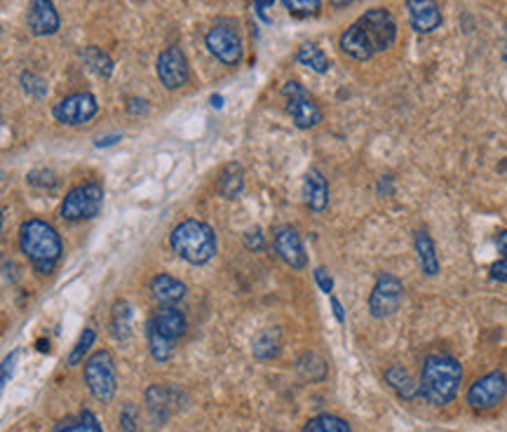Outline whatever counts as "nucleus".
Listing matches in <instances>:
<instances>
[{"mask_svg": "<svg viewBox=\"0 0 507 432\" xmlns=\"http://www.w3.org/2000/svg\"><path fill=\"white\" fill-rule=\"evenodd\" d=\"M394 41H397V19L386 7H374L343 31L339 45L350 59L367 61L393 48Z\"/></svg>", "mask_w": 507, "mask_h": 432, "instance_id": "f257e3e1", "label": "nucleus"}, {"mask_svg": "<svg viewBox=\"0 0 507 432\" xmlns=\"http://www.w3.org/2000/svg\"><path fill=\"white\" fill-rule=\"evenodd\" d=\"M463 366L451 355H433L423 362L418 395L430 406L451 405L461 390Z\"/></svg>", "mask_w": 507, "mask_h": 432, "instance_id": "f03ea898", "label": "nucleus"}, {"mask_svg": "<svg viewBox=\"0 0 507 432\" xmlns=\"http://www.w3.org/2000/svg\"><path fill=\"white\" fill-rule=\"evenodd\" d=\"M20 247L24 251V257L31 261V266L43 275L57 268L61 251H64L57 228L52 223L43 221V219H28V221L21 223Z\"/></svg>", "mask_w": 507, "mask_h": 432, "instance_id": "7ed1b4c3", "label": "nucleus"}, {"mask_svg": "<svg viewBox=\"0 0 507 432\" xmlns=\"http://www.w3.org/2000/svg\"><path fill=\"white\" fill-rule=\"evenodd\" d=\"M174 254L191 266H205L216 254V235L209 223L198 219L181 221L169 235Z\"/></svg>", "mask_w": 507, "mask_h": 432, "instance_id": "20e7f679", "label": "nucleus"}, {"mask_svg": "<svg viewBox=\"0 0 507 432\" xmlns=\"http://www.w3.org/2000/svg\"><path fill=\"white\" fill-rule=\"evenodd\" d=\"M85 383L90 388L94 397L108 405L113 402L115 390H118V374H115V362L113 355L108 351H97L92 352L85 362Z\"/></svg>", "mask_w": 507, "mask_h": 432, "instance_id": "39448f33", "label": "nucleus"}, {"mask_svg": "<svg viewBox=\"0 0 507 432\" xmlns=\"http://www.w3.org/2000/svg\"><path fill=\"white\" fill-rule=\"evenodd\" d=\"M104 204V189L99 183H82L75 186L66 193L64 203H61V219L64 221L78 223V221H90L101 212Z\"/></svg>", "mask_w": 507, "mask_h": 432, "instance_id": "423d86ee", "label": "nucleus"}, {"mask_svg": "<svg viewBox=\"0 0 507 432\" xmlns=\"http://www.w3.org/2000/svg\"><path fill=\"white\" fill-rule=\"evenodd\" d=\"M285 102H287V113L299 129H310L322 122V108L317 106L313 96L308 95V89L296 81H289L282 89Z\"/></svg>", "mask_w": 507, "mask_h": 432, "instance_id": "0eeeda50", "label": "nucleus"}, {"mask_svg": "<svg viewBox=\"0 0 507 432\" xmlns=\"http://www.w3.org/2000/svg\"><path fill=\"white\" fill-rule=\"evenodd\" d=\"M507 395V376L503 372H491L477 378L467 390V405L474 412H491L501 405Z\"/></svg>", "mask_w": 507, "mask_h": 432, "instance_id": "6e6552de", "label": "nucleus"}, {"mask_svg": "<svg viewBox=\"0 0 507 432\" xmlns=\"http://www.w3.org/2000/svg\"><path fill=\"white\" fill-rule=\"evenodd\" d=\"M402 297H404V287H402V280H397L390 273H380L378 280H376L374 289H371V297H369V311L376 320H386L390 315L397 312L402 304Z\"/></svg>", "mask_w": 507, "mask_h": 432, "instance_id": "1a4fd4ad", "label": "nucleus"}, {"mask_svg": "<svg viewBox=\"0 0 507 432\" xmlns=\"http://www.w3.org/2000/svg\"><path fill=\"white\" fill-rule=\"evenodd\" d=\"M99 113V104L90 92H75V95L61 99L54 106V118L66 125V127H81L92 120L94 115Z\"/></svg>", "mask_w": 507, "mask_h": 432, "instance_id": "9d476101", "label": "nucleus"}, {"mask_svg": "<svg viewBox=\"0 0 507 432\" xmlns=\"http://www.w3.org/2000/svg\"><path fill=\"white\" fill-rule=\"evenodd\" d=\"M205 45L226 66H238L242 61V38L235 28L223 27V24L209 28L205 35Z\"/></svg>", "mask_w": 507, "mask_h": 432, "instance_id": "9b49d317", "label": "nucleus"}, {"mask_svg": "<svg viewBox=\"0 0 507 432\" xmlns=\"http://www.w3.org/2000/svg\"><path fill=\"white\" fill-rule=\"evenodd\" d=\"M155 71H158V78H160V82L168 89L183 88L188 78H191V66H188L186 54L179 48L162 50L160 57H158V64H155Z\"/></svg>", "mask_w": 507, "mask_h": 432, "instance_id": "f8f14e48", "label": "nucleus"}, {"mask_svg": "<svg viewBox=\"0 0 507 432\" xmlns=\"http://www.w3.org/2000/svg\"><path fill=\"white\" fill-rule=\"evenodd\" d=\"M27 24L28 31L38 35V38L57 34L61 27V19L52 0H31V3H28Z\"/></svg>", "mask_w": 507, "mask_h": 432, "instance_id": "ddd939ff", "label": "nucleus"}, {"mask_svg": "<svg viewBox=\"0 0 507 432\" xmlns=\"http://www.w3.org/2000/svg\"><path fill=\"white\" fill-rule=\"evenodd\" d=\"M407 12L416 34H433L441 27V10L437 0H407Z\"/></svg>", "mask_w": 507, "mask_h": 432, "instance_id": "4468645a", "label": "nucleus"}, {"mask_svg": "<svg viewBox=\"0 0 507 432\" xmlns=\"http://www.w3.org/2000/svg\"><path fill=\"white\" fill-rule=\"evenodd\" d=\"M275 251H277V257L287 266H292V268L300 270L308 266V254L299 230L289 228V226L277 230V235H275Z\"/></svg>", "mask_w": 507, "mask_h": 432, "instance_id": "2eb2a0df", "label": "nucleus"}, {"mask_svg": "<svg viewBox=\"0 0 507 432\" xmlns=\"http://www.w3.org/2000/svg\"><path fill=\"white\" fill-rule=\"evenodd\" d=\"M181 402V392L172 385H153L146 390V405L148 412L155 420H168L176 405Z\"/></svg>", "mask_w": 507, "mask_h": 432, "instance_id": "dca6fc26", "label": "nucleus"}, {"mask_svg": "<svg viewBox=\"0 0 507 432\" xmlns=\"http://www.w3.org/2000/svg\"><path fill=\"white\" fill-rule=\"evenodd\" d=\"M148 327H153V329L158 331V334H162V336L172 338V341H179V338L186 334L188 322L186 318H183V312L176 311L174 305H160V308L151 315Z\"/></svg>", "mask_w": 507, "mask_h": 432, "instance_id": "f3484780", "label": "nucleus"}, {"mask_svg": "<svg viewBox=\"0 0 507 432\" xmlns=\"http://www.w3.org/2000/svg\"><path fill=\"white\" fill-rule=\"evenodd\" d=\"M151 297L160 305H176L186 297V284L174 275L160 273L151 280Z\"/></svg>", "mask_w": 507, "mask_h": 432, "instance_id": "a211bd4d", "label": "nucleus"}, {"mask_svg": "<svg viewBox=\"0 0 507 432\" xmlns=\"http://www.w3.org/2000/svg\"><path fill=\"white\" fill-rule=\"evenodd\" d=\"M303 203L310 212H324L329 204V183L320 172H308L303 181Z\"/></svg>", "mask_w": 507, "mask_h": 432, "instance_id": "6ab92c4d", "label": "nucleus"}, {"mask_svg": "<svg viewBox=\"0 0 507 432\" xmlns=\"http://www.w3.org/2000/svg\"><path fill=\"white\" fill-rule=\"evenodd\" d=\"M383 378H386V383L390 385L402 399L411 402V399L418 397V383H416L414 376H411L404 366L390 365L386 369V374H383Z\"/></svg>", "mask_w": 507, "mask_h": 432, "instance_id": "aec40b11", "label": "nucleus"}, {"mask_svg": "<svg viewBox=\"0 0 507 432\" xmlns=\"http://www.w3.org/2000/svg\"><path fill=\"white\" fill-rule=\"evenodd\" d=\"M414 250L416 257L421 261V268L425 275H437L440 273V258H437V247H434L433 237L427 235L425 230L414 233Z\"/></svg>", "mask_w": 507, "mask_h": 432, "instance_id": "412c9836", "label": "nucleus"}, {"mask_svg": "<svg viewBox=\"0 0 507 432\" xmlns=\"http://www.w3.org/2000/svg\"><path fill=\"white\" fill-rule=\"evenodd\" d=\"M282 348V331L277 327H268V329L259 331L254 338L252 351L259 359H273L280 355Z\"/></svg>", "mask_w": 507, "mask_h": 432, "instance_id": "4be33fe9", "label": "nucleus"}, {"mask_svg": "<svg viewBox=\"0 0 507 432\" xmlns=\"http://www.w3.org/2000/svg\"><path fill=\"white\" fill-rule=\"evenodd\" d=\"M134 324V312L132 305L127 304L125 298H118L111 308V334H113L118 341H127L129 334H132Z\"/></svg>", "mask_w": 507, "mask_h": 432, "instance_id": "5701e85b", "label": "nucleus"}, {"mask_svg": "<svg viewBox=\"0 0 507 432\" xmlns=\"http://www.w3.org/2000/svg\"><path fill=\"white\" fill-rule=\"evenodd\" d=\"M245 189V176H242V169L238 165H228L219 176V193L228 200L238 197Z\"/></svg>", "mask_w": 507, "mask_h": 432, "instance_id": "b1692460", "label": "nucleus"}, {"mask_svg": "<svg viewBox=\"0 0 507 432\" xmlns=\"http://www.w3.org/2000/svg\"><path fill=\"white\" fill-rule=\"evenodd\" d=\"M296 61L303 64V66L313 68L315 73H327L329 71L327 54L322 52L317 45H313V42H303V45H300L299 52H296Z\"/></svg>", "mask_w": 507, "mask_h": 432, "instance_id": "393cba45", "label": "nucleus"}, {"mask_svg": "<svg viewBox=\"0 0 507 432\" xmlns=\"http://www.w3.org/2000/svg\"><path fill=\"white\" fill-rule=\"evenodd\" d=\"M81 57L90 71H94L101 78H111V73H113V59L106 52H101L99 48H85L81 52Z\"/></svg>", "mask_w": 507, "mask_h": 432, "instance_id": "a878e982", "label": "nucleus"}, {"mask_svg": "<svg viewBox=\"0 0 507 432\" xmlns=\"http://www.w3.org/2000/svg\"><path fill=\"white\" fill-rule=\"evenodd\" d=\"M148 348H151V355H153L155 362H168V359H172L176 341L162 336L153 327H148Z\"/></svg>", "mask_w": 507, "mask_h": 432, "instance_id": "bb28decb", "label": "nucleus"}, {"mask_svg": "<svg viewBox=\"0 0 507 432\" xmlns=\"http://www.w3.org/2000/svg\"><path fill=\"white\" fill-rule=\"evenodd\" d=\"M54 432H104V430H101L99 420H97L94 413L82 412L81 416H75V419L61 420L59 426L54 428Z\"/></svg>", "mask_w": 507, "mask_h": 432, "instance_id": "cd10ccee", "label": "nucleus"}, {"mask_svg": "<svg viewBox=\"0 0 507 432\" xmlns=\"http://www.w3.org/2000/svg\"><path fill=\"white\" fill-rule=\"evenodd\" d=\"M303 432H353L346 420L339 419V416H332V413H322V416H315L313 420H308V426Z\"/></svg>", "mask_w": 507, "mask_h": 432, "instance_id": "c85d7f7f", "label": "nucleus"}, {"mask_svg": "<svg viewBox=\"0 0 507 432\" xmlns=\"http://www.w3.org/2000/svg\"><path fill=\"white\" fill-rule=\"evenodd\" d=\"M21 89H24L31 99H43V96L47 95V81L43 75L27 71V73H21Z\"/></svg>", "mask_w": 507, "mask_h": 432, "instance_id": "c756f323", "label": "nucleus"}, {"mask_svg": "<svg viewBox=\"0 0 507 432\" xmlns=\"http://www.w3.org/2000/svg\"><path fill=\"white\" fill-rule=\"evenodd\" d=\"M94 341H97V331H94L92 327H85V331H82L81 338H78V343H75V348L71 351V355H68V365H78V362H82V358L90 352Z\"/></svg>", "mask_w": 507, "mask_h": 432, "instance_id": "7c9ffc66", "label": "nucleus"}, {"mask_svg": "<svg viewBox=\"0 0 507 432\" xmlns=\"http://www.w3.org/2000/svg\"><path fill=\"white\" fill-rule=\"evenodd\" d=\"M282 3L294 17H315L322 7V0H282Z\"/></svg>", "mask_w": 507, "mask_h": 432, "instance_id": "2f4dec72", "label": "nucleus"}, {"mask_svg": "<svg viewBox=\"0 0 507 432\" xmlns=\"http://www.w3.org/2000/svg\"><path fill=\"white\" fill-rule=\"evenodd\" d=\"M17 359H20V352H10L3 362H0V395L5 390V385L10 383V378L14 376V366H17Z\"/></svg>", "mask_w": 507, "mask_h": 432, "instance_id": "473e14b6", "label": "nucleus"}, {"mask_svg": "<svg viewBox=\"0 0 507 432\" xmlns=\"http://www.w3.org/2000/svg\"><path fill=\"white\" fill-rule=\"evenodd\" d=\"M315 282H317V287H320L324 294H332V291H334V277L329 275L327 268L315 270Z\"/></svg>", "mask_w": 507, "mask_h": 432, "instance_id": "72a5a7b5", "label": "nucleus"}, {"mask_svg": "<svg viewBox=\"0 0 507 432\" xmlns=\"http://www.w3.org/2000/svg\"><path fill=\"white\" fill-rule=\"evenodd\" d=\"M488 275H491V280H498V282L507 284V258H503V261H495V264L488 268Z\"/></svg>", "mask_w": 507, "mask_h": 432, "instance_id": "f704fd0d", "label": "nucleus"}, {"mask_svg": "<svg viewBox=\"0 0 507 432\" xmlns=\"http://www.w3.org/2000/svg\"><path fill=\"white\" fill-rule=\"evenodd\" d=\"M134 413H136V409H134L132 405H127L125 409H122L121 423H122V430L125 432H136V428H134Z\"/></svg>", "mask_w": 507, "mask_h": 432, "instance_id": "c9c22d12", "label": "nucleus"}, {"mask_svg": "<svg viewBox=\"0 0 507 432\" xmlns=\"http://www.w3.org/2000/svg\"><path fill=\"white\" fill-rule=\"evenodd\" d=\"M245 244H247V247H249V250H252V251L261 250V247H263V235H261V230H259V228L249 230L247 237H245Z\"/></svg>", "mask_w": 507, "mask_h": 432, "instance_id": "e433bc0d", "label": "nucleus"}, {"mask_svg": "<svg viewBox=\"0 0 507 432\" xmlns=\"http://www.w3.org/2000/svg\"><path fill=\"white\" fill-rule=\"evenodd\" d=\"M146 111H148L146 99H139V96H134V99H129V102H127V113L141 115V113H146Z\"/></svg>", "mask_w": 507, "mask_h": 432, "instance_id": "4c0bfd02", "label": "nucleus"}, {"mask_svg": "<svg viewBox=\"0 0 507 432\" xmlns=\"http://www.w3.org/2000/svg\"><path fill=\"white\" fill-rule=\"evenodd\" d=\"M254 3H256V12L261 14V19H266L268 21V10H270V7H273V3L275 0H254Z\"/></svg>", "mask_w": 507, "mask_h": 432, "instance_id": "58836bf2", "label": "nucleus"}, {"mask_svg": "<svg viewBox=\"0 0 507 432\" xmlns=\"http://www.w3.org/2000/svg\"><path fill=\"white\" fill-rule=\"evenodd\" d=\"M495 247H498V251L507 258V230H503V233L495 235Z\"/></svg>", "mask_w": 507, "mask_h": 432, "instance_id": "ea45409f", "label": "nucleus"}, {"mask_svg": "<svg viewBox=\"0 0 507 432\" xmlns=\"http://www.w3.org/2000/svg\"><path fill=\"white\" fill-rule=\"evenodd\" d=\"M122 135H113V136H104V139H99L97 142V149H106V146H115V143L121 142Z\"/></svg>", "mask_w": 507, "mask_h": 432, "instance_id": "a19ab883", "label": "nucleus"}, {"mask_svg": "<svg viewBox=\"0 0 507 432\" xmlns=\"http://www.w3.org/2000/svg\"><path fill=\"white\" fill-rule=\"evenodd\" d=\"M332 308H334L336 320H339V322H346V315H343V305H340L336 298H332Z\"/></svg>", "mask_w": 507, "mask_h": 432, "instance_id": "79ce46f5", "label": "nucleus"}, {"mask_svg": "<svg viewBox=\"0 0 507 432\" xmlns=\"http://www.w3.org/2000/svg\"><path fill=\"white\" fill-rule=\"evenodd\" d=\"M209 102H212L214 108H221V106H223V96H221V95H212V99H209Z\"/></svg>", "mask_w": 507, "mask_h": 432, "instance_id": "37998d69", "label": "nucleus"}, {"mask_svg": "<svg viewBox=\"0 0 507 432\" xmlns=\"http://www.w3.org/2000/svg\"><path fill=\"white\" fill-rule=\"evenodd\" d=\"M355 0H332V5L334 7H346V5H353Z\"/></svg>", "mask_w": 507, "mask_h": 432, "instance_id": "c03bdc74", "label": "nucleus"}, {"mask_svg": "<svg viewBox=\"0 0 507 432\" xmlns=\"http://www.w3.org/2000/svg\"><path fill=\"white\" fill-rule=\"evenodd\" d=\"M503 57H505V61H507V31H505V52H503Z\"/></svg>", "mask_w": 507, "mask_h": 432, "instance_id": "a18cd8bd", "label": "nucleus"}, {"mask_svg": "<svg viewBox=\"0 0 507 432\" xmlns=\"http://www.w3.org/2000/svg\"><path fill=\"white\" fill-rule=\"evenodd\" d=\"M0 230H3V210H0Z\"/></svg>", "mask_w": 507, "mask_h": 432, "instance_id": "49530a36", "label": "nucleus"}]
</instances>
